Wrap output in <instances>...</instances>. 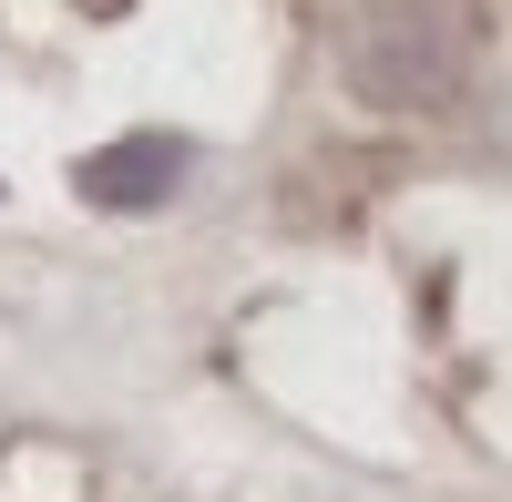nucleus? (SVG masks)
Masks as SVG:
<instances>
[{"label":"nucleus","instance_id":"f257e3e1","mask_svg":"<svg viewBox=\"0 0 512 502\" xmlns=\"http://www.w3.org/2000/svg\"><path fill=\"white\" fill-rule=\"evenodd\" d=\"M349 72H359V93H369V103H441L451 82H461L451 0H359Z\"/></svg>","mask_w":512,"mask_h":502},{"label":"nucleus","instance_id":"f03ea898","mask_svg":"<svg viewBox=\"0 0 512 502\" xmlns=\"http://www.w3.org/2000/svg\"><path fill=\"white\" fill-rule=\"evenodd\" d=\"M195 175V154L175 144V134H123V144H103V154H82V195L93 205H113V216H144V205H164Z\"/></svg>","mask_w":512,"mask_h":502}]
</instances>
